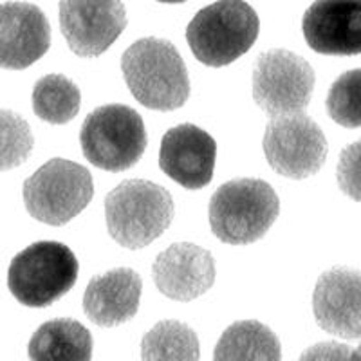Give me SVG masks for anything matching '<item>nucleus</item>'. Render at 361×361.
Segmentation results:
<instances>
[{
	"label": "nucleus",
	"instance_id": "13",
	"mask_svg": "<svg viewBox=\"0 0 361 361\" xmlns=\"http://www.w3.org/2000/svg\"><path fill=\"white\" fill-rule=\"evenodd\" d=\"M152 279L164 296L177 302H190L214 286V257L197 244H172L156 257Z\"/></svg>",
	"mask_w": 361,
	"mask_h": 361
},
{
	"label": "nucleus",
	"instance_id": "17",
	"mask_svg": "<svg viewBox=\"0 0 361 361\" xmlns=\"http://www.w3.org/2000/svg\"><path fill=\"white\" fill-rule=\"evenodd\" d=\"M27 354L37 361H87L92 357V336L76 320H51L33 334Z\"/></svg>",
	"mask_w": 361,
	"mask_h": 361
},
{
	"label": "nucleus",
	"instance_id": "10",
	"mask_svg": "<svg viewBox=\"0 0 361 361\" xmlns=\"http://www.w3.org/2000/svg\"><path fill=\"white\" fill-rule=\"evenodd\" d=\"M60 27L74 54L94 58L123 33L127 9L121 0H60Z\"/></svg>",
	"mask_w": 361,
	"mask_h": 361
},
{
	"label": "nucleus",
	"instance_id": "1",
	"mask_svg": "<svg viewBox=\"0 0 361 361\" xmlns=\"http://www.w3.org/2000/svg\"><path fill=\"white\" fill-rule=\"evenodd\" d=\"M125 83L141 105L152 111H176L190 96V78L176 45L148 37L132 44L121 56Z\"/></svg>",
	"mask_w": 361,
	"mask_h": 361
},
{
	"label": "nucleus",
	"instance_id": "18",
	"mask_svg": "<svg viewBox=\"0 0 361 361\" xmlns=\"http://www.w3.org/2000/svg\"><path fill=\"white\" fill-rule=\"evenodd\" d=\"M215 360L279 361L282 349L276 334L260 322L244 320L226 329L217 341Z\"/></svg>",
	"mask_w": 361,
	"mask_h": 361
},
{
	"label": "nucleus",
	"instance_id": "23",
	"mask_svg": "<svg viewBox=\"0 0 361 361\" xmlns=\"http://www.w3.org/2000/svg\"><path fill=\"white\" fill-rule=\"evenodd\" d=\"M336 176L341 192L361 202V141L349 145L341 152Z\"/></svg>",
	"mask_w": 361,
	"mask_h": 361
},
{
	"label": "nucleus",
	"instance_id": "19",
	"mask_svg": "<svg viewBox=\"0 0 361 361\" xmlns=\"http://www.w3.org/2000/svg\"><path fill=\"white\" fill-rule=\"evenodd\" d=\"M82 94L78 85L63 74H47L33 89V111L53 125L69 123L78 114Z\"/></svg>",
	"mask_w": 361,
	"mask_h": 361
},
{
	"label": "nucleus",
	"instance_id": "6",
	"mask_svg": "<svg viewBox=\"0 0 361 361\" xmlns=\"http://www.w3.org/2000/svg\"><path fill=\"white\" fill-rule=\"evenodd\" d=\"M80 143L90 164L107 172H123L143 156L147 128L134 109L103 105L85 118Z\"/></svg>",
	"mask_w": 361,
	"mask_h": 361
},
{
	"label": "nucleus",
	"instance_id": "11",
	"mask_svg": "<svg viewBox=\"0 0 361 361\" xmlns=\"http://www.w3.org/2000/svg\"><path fill=\"white\" fill-rule=\"evenodd\" d=\"M302 31L316 53L361 54V0H316L302 18Z\"/></svg>",
	"mask_w": 361,
	"mask_h": 361
},
{
	"label": "nucleus",
	"instance_id": "9",
	"mask_svg": "<svg viewBox=\"0 0 361 361\" xmlns=\"http://www.w3.org/2000/svg\"><path fill=\"white\" fill-rule=\"evenodd\" d=\"M312 87L314 71L291 51H267L253 67V99L269 116L305 112Z\"/></svg>",
	"mask_w": 361,
	"mask_h": 361
},
{
	"label": "nucleus",
	"instance_id": "25",
	"mask_svg": "<svg viewBox=\"0 0 361 361\" xmlns=\"http://www.w3.org/2000/svg\"><path fill=\"white\" fill-rule=\"evenodd\" d=\"M157 2H163V4H180V2H186V0H157Z\"/></svg>",
	"mask_w": 361,
	"mask_h": 361
},
{
	"label": "nucleus",
	"instance_id": "22",
	"mask_svg": "<svg viewBox=\"0 0 361 361\" xmlns=\"http://www.w3.org/2000/svg\"><path fill=\"white\" fill-rule=\"evenodd\" d=\"M2 119V170L24 163L33 150V134L24 119L11 111L0 112Z\"/></svg>",
	"mask_w": 361,
	"mask_h": 361
},
{
	"label": "nucleus",
	"instance_id": "12",
	"mask_svg": "<svg viewBox=\"0 0 361 361\" xmlns=\"http://www.w3.org/2000/svg\"><path fill=\"white\" fill-rule=\"evenodd\" d=\"M215 157V140L195 125H177L161 140V170L188 190H199L209 185L214 177Z\"/></svg>",
	"mask_w": 361,
	"mask_h": 361
},
{
	"label": "nucleus",
	"instance_id": "16",
	"mask_svg": "<svg viewBox=\"0 0 361 361\" xmlns=\"http://www.w3.org/2000/svg\"><path fill=\"white\" fill-rule=\"evenodd\" d=\"M143 282L134 269L118 267L90 280L83 293V311L99 327H116L132 320L140 309Z\"/></svg>",
	"mask_w": 361,
	"mask_h": 361
},
{
	"label": "nucleus",
	"instance_id": "26",
	"mask_svg": "<svg viewBox=\"0 0 361 361\" xmlns=\"http://www.w3.org/2000/svg\"><path fill=\"white\" fill-rule=\"evenodd\" d=\"M350 357H354V360H361V347L356 350V353H353V356Z\"/></svg>",
	"mask_w": 361,
	"mask_h": 361
},
{
	"label": "nucleus",
	"instance_id": "4",
	"mask_svg": "<svg viewBox=\"0 0 361 361\" xmlns=\"http://www.w3.org/2000/svg\"><path fill=\"white\" fill-rule=\"evenodd\" d=\"M259 17L244 0H217L206 6L186 27V40L199 62L224 67L253 47Z\"/></svg>",
	"mask_w": 361,
	"mask_h": 361
},
{
	"label": "nucleus",
	"instance_id": "15",
	"mask_svg": "<svg viewBox=\"0 0 361 361\" xmlns=\"http://www.w3.org/2000/svg\"><path fill=\"white\" fill-rule=\"evenodd\" d=\"M51 45L49 20L40 8L27 2L2 4L0 63L20 71L40 60Z\"/></svg>",
	"mask_w": 361,
	"mask_h": 361
},
{
	"label": "nucleus",
	"instance_id": "3",
	"mask_svg": "<svg viewBox=\"0 0 361 361\" xmlns=\"http://www.w3.org/2000/svg\"><path fill=\"white\" fill-rule=\"evenodd\" d=\"M279 212V195L266 180L235 179L212 195L208 217L222 243L251 244L267 233Z\"/></svg>",
	"mask_w": 361,
	"mask_h": 361
},
{
	"label": "nucleus",
	"instance_id": "24",
	"mask_svg": "<svg viewBox=\"0 0 361 361\" xmlns=\"http://www.w3.org/2000/svg\"><path fill=\"white\" fill-rule=\"evenodd\" d=\"M350 356H353V354L345 349L343 345L324 343V345H316V347H312L309 353L302 354V360H304V357H350Z\"/></svg>",
	"mask_w": 361,
	"mask_h": 361
},
{
	"label": "nucleus",
	"instance_id": "2",
	"mask_svg": "<svg viewBox=\"0 0 361 361\" xmlns=\"http://www.w3.org/2000/svg\"><path fill=\"white\" fill-rule=\"evenodd\" d=\"M173 214L176 206L170 193L152 180H123L105 199L109 235L128 250H141L154 243L166 231Z\"/></svg>",
	"mask_w": 361,
	"mask_h": 361
},
{
	"label": "nucleus",
	"instance_id": "8",
	"mask_svg": "<svg viewBox=\"0 0 361 361\" xmlns=\"http://www.w3.org/2000/svg\"><path fill=\"white\" fill-rule=\"evenodd\" d=\"M262 147L271 169L289 179L314 176L327 157L324 132L305 112L271 116Z\"/></svg>",
	"mask_w": 361,
	"mask_h": 361
},
{
	"label": "nucleus",
	"instance_id": "20",
	"mask_svg": "<svg viewBox=\"0 0 361 361\" xmlns=\"http://www.w3.org/2000/svg\"><path fill=\"white\" fill-rule=\"evenodd\" d=\"M143 360H199V340L192 327L183 322L164 320L154 325L141 341Z\"/></svg>",
	"mask_w": 361,
	"mask_h": 361
},
{
	"label": "nucleus",
	"instance_id": "5",
	"mask_svg": "<svg viewBox=\"0 0 361 361\" xmlns=\"http://www.w3.org/2000/svg\"><path fill=\"white\" fill-rule=\"evenodd\" d=\"M78 269L76 255L66 244L35 243L9 264V291L22 305L47 307L73 289Z\"/></svg>",
	"mask_w": 361,
	"mask_h": 361
},
{
	"label": "nucleus",
	"instance_id": "14",
	"mask_svg": "<svg viewBox=\"0 0 361 361\" xmlns=\"http://www.w3.org/2000/svg\"><path fill=\"white\" fill-rule=\"evenodd\" d=\"M312 312L324 331L341 338H361V273L334 267L320 276Z\"/></svg>",
	"mask_w": 361,
	"mask_h": 361
},
{
	"label": "nucleus",
	"instance_id": "7",
	"mask_svg": "<svg viewBox=\"0 0 361 361\" xmlns=\"http://www.w3.org/2000/svg\"><path fill=\"white\" fill-rule=\"evenodd\" d=\"M22 193L31 217L63 226L87 208L94 195V183L85 166L56 157L25 179Z\"/></svg>",
	"mask_w": 361,
	"mask_h": 361
},
{
	"label": "nucleus",
	"instance_id": "21",
	"mask_svg": "<svg viewBox=\"0 0 361 361\" xmlns=\"http://www.w3.org/2000/svg\"><path fill=\"white\" fill-rule=\"evenodd\" d=\"M327 112L341 127H361V69L347 71L331 85Z\"/></svg>",
	"mask_w": 361,
	"mask_h": 361
}]
</instances>
